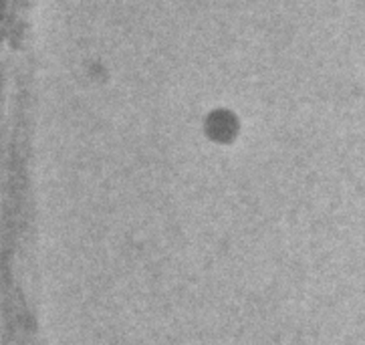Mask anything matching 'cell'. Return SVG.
<instances>
[{
    "mask_svg": "<svg viewBox=\"0 0 365 345\" xmlns=\"http://www.w3.org/2000/svg\"><path fill=\"white\" fill-rule=\"evenodd\" d=\"M204 130L208 131L214 142H230L240 130V119L232 109H210L204 121Z\"/></svg>",
    "mask_w": 365,
    "mask_h": 345,
    "instance_id": "obj_1",
    "label": "cell"
}]
</instances>
